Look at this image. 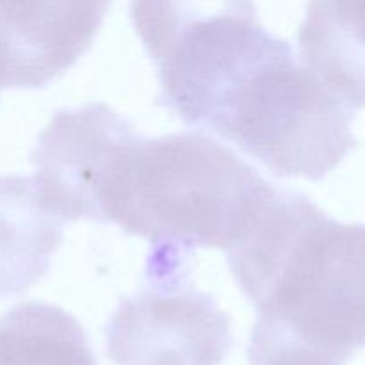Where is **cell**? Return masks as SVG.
<instances>
[{
    "instance_id": "1",
    "label": "cell",
    "mask_w": 365,
    "mask_h": 365,
    "mask_svg": "<svg viewBox=\"0 0 365 365\" xmlns=\"http://www.w3.org/2000/svg\"><path fill=\"white\" fill-rule=\"evenodd\" d=\"M160 103L280 177L319 180L355 146L342 106L250 2H134Z\"/></svg>"
},
{
    "instance_id": "2",
    "label": "cell",
    "mask_w": 365,
    "mask_h": 365,
    "mask_svg": "<svg viewBox=\"0 0 365 365\" xmlns=\"http://www.w3.org/2000/svg\"><path fill=\"white\" fill-rule=\"evenodd\" d=\"M227 260L257 319L342 365L365 344V225L277 187Z\"/></svg>"
},
{
    "instance_id": "3",
    "label": "cell",
    "mask_w": 365,
    "mask_h": 365,
    "mask_svg": "<svg viewBox=\"0 0 365 365\" xmlns=\"http://www.w3.org/2000/svg\"><path fill=\"white\" fill-rule=\"evenodd\" d=\"M277 191L216 139L196 132L132 135L110 163L98 195L100 223L184 259L196 248H234Z\"/></svg>"
},
{
    "instance_id": "4",
    "label": "cell",
    "mask_w": 365,
    "mask_h": 365,
    "mask_svg": "<svg viewBox=\"0 0 365 365\" xmlns=\"http://www.w3.org/2000/svg\"><path fill=\"white\" fill-rule=\"evenodd\" d=\"M152 285L123 299L106 328L116 365H221L230 319L212 296L184 284L180 266H153Z\"/></svg>"
},
{
    "instance_id": "5",
    "label": "cell",
    "mask_w": 365,
    "mask_h": 365,
    "mask_svg": "<svg viewBox=\"0 0 365 365\" xmlns=\"http://www.w3.org/2000/svg\"><path fill=\"white\" fill-rule=\"evenodd\" d=\"M134 134V125L102 102L53 114L31 153L32 178L64 223L98 220L103 178L118 150Z\"/></svg>"
},
{
    "instance_id": "6",
    "label": "cell",
    "mask_w": 365,
    "mask_h": 365,
    "mask_svg": "<svg viewBox=\"0 0 365 365\" xmlns=\"http://www.w3.org/2000/svg\"><path fill=\"white\" fill-rule=\"evenodd\" d=\"M109 2H0V89L45 88L91 46Z\"/></svg>"
},
{
    "instance_id": "7",
    "label": "cell",
    "mask_w": 365,
    "mask_h": 365,
    "mask_svg": "<svg viewBox=\"0 0 365 365\" xmlns=\"http://www.w3.org/2000/svg\"><path fill=\"white\" fill-rule=\"evenodd\" d=\"M63 239L64 221L46 205L34 178L0 175V299L38 284Z\"/></svg>"
},
{
    "instance_id": "8",
    "label": "cell",
    "mask_w": 365,
    "mask_h": 365,
    "mask_svg": "<svg viewBox=\"0 0 365 365\" xmlns=\"http://www.w3.org/2000/svg\"><path fill=\"white\" fill-rule=\"evenodd\" d=\"M299 61L349 110L365 107V2H310Z\"/></svg>"
},
{
    "instance_id": "9",
    "label": "cell",
    "mask_w": 365,
    "mask_h": 365,
    "mask_svg": "<svg viewBox=\"0 0 365 365\" xmlns=\"http://www.w3.org/2000/svg\"><path fill=\"white\" fill-rule=\"evenodd\" d=\"M0 365H96V360L71 314L27 302L0 317Z\"/></svg>"
}]
</instances>
